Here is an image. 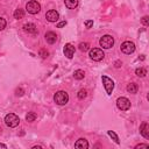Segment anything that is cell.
Returning a JSON list of instances; mask_svg holds the SVG:
<instances>
[{
  "label": "cell",
  "mask_w": 149,
  "mask_h": 149,
  "mask_svg": "<svg viewBox=\"0 0 149 149\" xmlns=\"http://www.w3.org/2000/svg\"><path fill=\"white\" fill-rule=\"evenodd\" d=\"M54 101L57 105H61V106L62 105H65L69 101V94L65 91H57L54 94Z\"/></svg>",
  "instance_id": "obj_1"
},
{
  "label": "cell",
  "mask_w": 149,
  "mask_h": 149,
  "mask_svg": "<svg viewBox=\"0 0 149 149\" xmlns=\"http://www.w3.org/2000/svg\"><path fill=\"white\" fill-rule=\"evenodd\" d=\"M5 123H6L8 127L14 128V127H16V126L20 123V119H19V116H17L16 114L9 113V114H7V115L5 116Z\"/></svg>",
  "instance_id": "obj_2"
},
{
  "label": "cell",
  "mask_w": 149,
  "mask_h": 149,
  "mask_svg": "<svg viewBox=\"0 0 149 149\" xmlns=\"http://www.w3.org/2000/svg\"><path fill=\"white\" fill-rule=\"evenodd\" d=\"M99 44L104 49H111L113 47V44H114V38L111 35H104V36L100 37Z\"/></svg>",
  "instance_id": "obj_3"
},
{
  "label": "cell",
  "mask_w": 149,
  "mask_h": 149,
  "mask_svg": "<svg viewBox=\"0 0 149 149\" xmlns=\"http://www.w3.org/2000/svg\"><path fill=\"white\" fill-rule=\"evenodd\" d=\"M88 56L92 61H95V62H99L101 61L104 57H105V54L101 49L99 48H93V49H90V52H88Z\"/></svg>",
  "instance_id": "obj_4"
},
{
  "label": "cell",
  "mask_w": 149,
  "mask_h": 149,
  "mask_svg": "<svg viewBox=\"0 0 149 149\" xmlns=\"http://www.w3.org/2000/svg\"><path fill=\"white\" fill-rule=\"evenodd\" d=\"M26 9L29 14H37L41 10V5L37 1L31 0V1H28L26 3Z\"/></svg>",
  "instance_id": "obj_5"
},
{
  "label": "cell",
  "mask_w": 149,
  "mask_h": 149,
  "mask_svg": "<svg viewBox=\"0 0 149 149\" xmlns=\"http://www.w3.org/2000/svg\"><path fill=\"white\" fill-rule=\"evenodd\" d=\"M120 49H121V51H122L123 54L130 55V54H133V52L135 51V44H134L133 42H130V41H125V42L121 44Z\"/></svg>",
  "instance_id": "obj_6"
},
{
  "label": "cell",
  "mask_w": 149,
  "mask_h": 149,
  "mask_svg": "<svg viewBox=\"0 0 149 149\" xmlns=\"http://www.w3.org/2000/svg\"><path fill=\"white\" fill-rule=\"evenodd\" d=\"M101 80H102V84H104V87H105L107 94H112L113 88H114V81L111 78H108L107 76H102Z\"/></svg>",
  "instance_id": "obj_7"
},
{
  "label": "cell",
  "mask_w": 149,
  "mask_h": 149,
  "mask_svg": "<svg viewBox=\"0 0 149 149\" xmlns=\"http://www.w3.org/2000/svg\"><path fill=\"white\" fill-rule=\"evenodd\" d=\"M116 106H118V108L121 109V111H127V109L130 108V101H129V99H127L126 97H120V98H118V100H116Z\"/></svg>",
  "instance_id": "obj_8"
},
{
  "label": "cell",
  "mask_w": 149,
  "mask_h": 149,
  "mask_svg": "<svg viewBox=\"0 0 149 149\" xmlns=\"http://www.w3.org/2000/svg\"><path fill=\"white\" fill-rule=\"evenodd\" d=\"M45 19H47L49 22H56V21H58V19H59V14H58L57 10L50 9V10H48V12L45 13Z\"/></svg>",
  "instance_id": "obj_9"
},
{
  "label": "cell",
  "mask_w": 149,
  "mask_h": 149,
  "mask_svg": "<svg viewBox=\"0 0 149 149\" xmlns=\"http://www.w3.org/2000/svg\"><path fill=\"white\" fill-rule=\"evenodd\" d=\"M63 51H64V55L69 59H71L73 57V55H74V47L71 43H66L65 47H64V49H63Z\"/></svg>",
  "instance_id": "obj_10"
},
{
  "label": "cell",
  "mask_w": 149,
  "mask_h": 149,
  "mask_svg": "<svg viewBox=\"0 0 149 149\" xmlns=\"http://www.w3.org/2000/svg\"><path fill=\"white\" fill-rule=\"evenodd\" d=\"M140 133L144 139H149V125H148V122H143L140 126Z\"/></svg>",
  "instance_id": "obj_11"
},
{
  "label": "cell",
  "mask_w": 149,
  "mask_h": 149,
  "mask_svg": "<svg viewBox=\"0 0 149 149\" xmlns=\"http://www.w3.org/2000/svg\"><path fill=\"white\" fill-rule=\"evenodd\" d=\"M23 30L26 33H28V34H37L38 33L37 31V28H36V26L34 23H26L23 26Z\"/></svg>",
  "instance_id": "obj_12"
},
{
  "label": "cell",
  "mask_w": 149,
  "mask_h": 149,
  "mask_svg": "<svg viewBox=\"0 0 149 149\" xmlns=\"http://www.w3.org/2000/svg\"><path fill=\"white\" fill-rule=\"evenodd\" d=\"M44 37H45V41H47L49 44H54V43L57 41V35H56V33H54V31H48V33L44 35Z\"/></svg>",
  "instance_id": "obj_13"
},
{
  "label": "cell",
  "mask_w": 149,
  "mask_h": 149,
  "mask_svg": "<svg viewBox=\"0 0 149 149\" xmlns=\"http://www.w3.org/2000/svg\"><path fill=\"white\" fill-rule=\"evenodd\" d=\"M74 147L76 148H81V149H87L88 148V142L86 139H79L74 142Z\"/></svg>",
  "instance_id": "obj_14"
},
{
  "label": "cell",
  "mask_w": 149,
  "mask_h": 149,
  "mask_svg": "<svg viewBox=\"0 0 149 149\" xmlns=\"http://www.w3.org/2000/svg\"><path fill=\"white\" fill-rule=\"evenodd\" d=\"M64 3L69 9H74L78 6V0H64Z\"/></svg>",
  "instance_id": "obj_15"
},
{
  "label": "cell",
  "mask_w": 149,
  "mask_h": 149,
  "mask_svg": "<svg viewBox=\"0 0 149 149\" xmlns=\"http://www.w3.org/2000/svg\"><path fill=\"white\" fill-rule=\"evenodd\" d=\"M137 90H139V87H137V85H136L135 83H130V84L127 85V91H128V93L134 94V93L137 92Z\"/></svg>",
  "instance_id": "obj_16"
},
{
  "label": "cell",
  "mask_w": 149,
  "mask_h": 149,
  "mask_svg": "<svg viewBox=\"0 0 149 149\" xmlns=\"http://www.w3.org/2000/svg\"><path fill=\"white\" fill-rule=\"evenodd\" d=\"M23 16H24V10H23V9H21V8L15 9V12H14V17H15V19L20 20V19H22Z\"/></svg>",
  "instance_id": "obj_17"
},
{
  "label": "cell",
  "mask_w": 149,
  "mask_h": 149,
  "mask_svg": "<svg viewBox=\"0 0 149 149\" xmlns=\"http://www.w3.org/2000/svg\"><path fill=\"white\" fill-rule=\"evenodd\" d=\"M73 77H74L76 79L80 80V79H83V78L85 77V72H84L83 70H76V71L73 72Z\"/></svg>",
  "instance_id": "obj_18"
},
{
  "label": "cell",
  "mask_w": 149,
  "mask_h": 149,
  "mask_svg": "<svg viewBox=\"0 0 149 149\" xmlns=\"http://www.w3.org/2000/svg\"><path fill=\"white\" fill-rule=\"evenodd\" d=\"M135 73H136L137 77H144V76L147 74V70H146L144 68H137V69L135 70Z\"/></svg>",
  "instance_id": "obj_19"
},
{
  "label": "cell",
  "mask_w": 149,
  "mask_h": 149,
  "mask_svg": "<svg viewBox=\"0 0 149 149\" xmlns=\"http://www.w3.org/2000/svg\"><path fill=\"white\" fill-rule=\"evenodd\" d=\"M78 47H79V50H80V51H84V52L90 49V44H88L87 42H81V43H79Z\"/></svg>",
  "instance_id": "obj_20"
},
{
  "label": "cell",
  "mask_w": 149,
  "mask_h": 149,
  "mask_svg": "<svg viewBox=\"0 0 149 149\" xmlns=\"http://www.w3.org/2000/svg\"><path fill=\"white\" fill-rule=\"evenodd\" d=\"M107 133H108V135H109V136H111V137L114 140V142H115L116 144H119V143H120V141H119V136H118V135H116V134H115L113 130H108Z\"/></svg>",
  "instance_id": "obj_21"
},
{
  "label": "cell",
  "mask_w": 149,
  "mask_h": 149,
  "mask_svg": "<svg viewBox=\"0 0 149 149\" xmlns=\"http://www.w3.org/2000/svg\"><path fill=\"white\" fill-rule=\"evenodd\" d=\"M36 119V114L34 113V112H29L27 115H26V120L28 121V122H31V121H34Z\"/></svg>",
  "instance_id": "obj_22"
},
{
  "label": "cell",
  "mask_w": 149,
  "mask_h": 149,
  "mask_svg": "<svg viewBox=\"0 0 149 149\" xmlns=\"http://www.w3.org/2000/svg\"><path fill=\"white\" fill-rule=\"evenodd\" d=\"M77 97H78V99H80V100L85 99V98L87 97V91H86V90H80V91L78 92Z\"/></svg>",
  "instance_id": "obj_23"
},
{
  "label": "cell",
  "mask_w": 149,
  "mask_h": 149,
  "mask_svg": "<svg viewBox=\"0 0 149 149\" xmlns=\"http://www.w3.org/2000/svg\"><path fill=\"white\" fill-rule=\"evenodd\" d=\"M6 24H7L6 20L3 17H0V30H3L6 28Z\"/></svg>",
  "instance_id": "obj_24"
},
{
  "label": "cell",
  "mask_w": 149,
  "mask_h": 149,
  "mask_svg": "<svg viewBox=\"0 0 149 149\" xmlns=\"http://www.w3.org/2000/svg\"><path fill=\"white\" fill-rule=\"evenodd\" d=\"M48 55H49V52H48L45 49H41V50H40V56H41L42 58H47Z\"/></svg>",
  "instance_id": "obj_25"
},
{
  "label": "cell",
  "mask_w": 149,
  "mask_h": 149,
  "mask_svg": "<svg viewBox=\"0 0 149 149\" xmlns=\"http://www.w3.org/2000/svg\"><path fill=\"white\" fill-rule=\"evenodd\" d=\"M141 22H142V24L143 26H148L149 24V16H143L142 19H141Z\"/></svg>",
  "instance_id": "obj_26"
},
{
  "label": "cell",
  "mask_w": 149,
  "mask_h": 149,
  "mask_svg": "<svg viewBox=\"0 0 149 149\" xmlns=\"http://www.w3.org/2000/svg\"><path fill=\"white\" fill-rule=\"evenodd\" d=\"M84 24H85L86 28H91V27L93 26V20H86V21L84 22Z\"/></svg>",
  "instance_id": "obj_27"
},
{
  "label": "cell",
  "mask_w": 149,
  "mask_h": 149,
  "mask_svg": "<svg viewBox=\"0 0 149 149\" xmlns=\"http://www.w3.org/2000/svg\"><path fill=\"white\" fill-rule=\"evenodd\" d=\"M23 93H24V91H23V88H21V87H20V88H16V91H15V94H16L17 97H21Z\"/></svg>",
  "instance_id": "obj_28"
},
{
  "label": "cell",
  "mask_w": 149,
  "mask_h": 149,
  "mask_svg": "<svg viewBox=\"0 0 149 149\" xmlns=\"http://www.w3.org/2000/svg\"><path fill=\"white\" fill-rule=\"evenodd\" d=\"M135 148H136V149H139V148H149V144H147V143H140V144H137Z\"/></svg>",
  "instance_id": "obj_29"
},
{
  "label": "cell",
  "mask_w": 149,
  "mask_h": 149,
  "mask_svg": "<svg viewBox=\"0 0 149 149\" xmlns=\"http://www.w3.org/2000/svg\"><path fill=\"white\" fill-rule=\"evenodd\" d=\"M64 26H66V21H61V22H58V23L56 24L57 28H62V27H64Z\"/></svg>",
  "instance_id": "obj_30"
},
{
  "label": "cell",
  "mask_w": 149,
  "mask_h": 149,
  "mask_svg": "<svg viewBox=\"0 0 149 149\" xmlns=\"http://www.w3.org/2000/svg\"><path fill=\"white\" fill-rule=\"evenodd\" d=\"M121 66V62L120 61H116L115 62V68H120Z\"/></svg>",
  "instance_id": "obj_31"
},
{
  "label": "cell",
  "mask_w": 149,
  "mask_h": 149,
  "mask_svg": "<svg viewBox=\"0 0 149 149\" xmlns=\"http://www.w3.org/2000/svg\"><path fill=\"white\" fill-rule=\"evenodd\" d=\"M0 148H5V149H6V148H7V146H6V144H3V143H0Z\"/></svg>",
  "instance_id": "obj_32"
}]
</instances>
